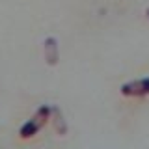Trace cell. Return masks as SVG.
<instances>
[{
    "label": "cell",
    "instance_id": "obj_4",
    "mask_svg": "<svg viewBox=\"0 0 149 149\" xmlns=\"http://www.w3.org/2000/svg\"><path fill=\"white\" fill-rule=\"evenodd\" d=\"M50 121H52L54 130L58 134H65V132H67V123H65V119H63L60 108H56V106H54V108H50Z\"/></svg>",
    "mask_w": 149,
    "mask_h": 149
},
{
    "label": "cell",
    "instance_id": "obj_3",
    "mask_svg": "<svg viewBox=\"0 0 149 149\" xmlns=\"http://www.w3.org/2000/svg\"><path fill=\"white\" fill-rule=\"evenodd\" d=\"M45 60L49 65L58 63L60 52H58V41H56V37H47L45 39Z\"/></svg>",
    "mask_w": 149,
    "mask_h": 149
},
{
    "label": "cell",
    "instance_id": "obj_2",
    "mask_svg": "<svg viewBox=\"0 0 149 149\" xmlns=\"http://www.w3.org/2000/svg\"><path fill=\"white\" fill-rule=\"evenodd\" d=\"M121 93L125 97H143L149 95V78H140L121 86Z\"/></svg>",
    "mask_w": 149,
    "mask_h": 149
},
{
    "label": "cell",
    "instance_id": "obj_1",
    "mask_svg": "<svg viewBox=\"0 0 149 149\" xmlns=\"http://www.w3.org/2000/svg\"><path fill=\"white\" fill-rule=\"evenodd\" d=\"M49 119H50V106H39V108L34 112V116L21 127L19 136L21 138H32L34 134H37L45 127V123Z\"/></svg>",
    "mask_w": 149,
    "mask_h": 149
},
{
    "label": "cell",
    "instance_id": "obj_5",
    "mask_svg": "<svg viewBox=\"0 0 149 149\" xmlns=\"http://www.w3.org/2000/svg\"><path fill=\"white\" fill-rule=\"evenodd\" d=\"M146 17H147V19H149V8H147V9H146Z\"/></svg>",
    "mask_w": 149,
    "mask_h": 149
}]
</instances>
